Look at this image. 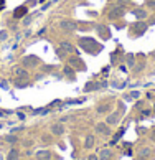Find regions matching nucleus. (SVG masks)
Wrapping results in <instances>:
<instances>
[{
	"label": "nucleus",
	"mask_w": 155,
	"mask_h": 160,
	"mask_svg": "<svg viewBox=\"0 0 155 160\" xmlns=\"http://www.w3.org/2000/svg\"><path fill=\"white\" fill-rule=\"evenodd\" d=\"M15 86H17V87H25V86H28V84H27V83H20V79H17V81H15Z\"/></svg>",
	"instance_id": "nucleus-22"
},
{
	"label": "nucleus",
	"mask_w": 155,
	"mask_h": 160,
	"mask_svg": "<svg viewBox=\"0 0 155 160\" xmlns=\"http://www.w3.org/2000/svg\"><path fill=\"white\" fill-rule=\"evenodd\" d=\"M18 157H20V152L17 149H12L7 155V160H18Z\"/></svg>",
	"instance_id": "nucleus-12"
},
{
	"label": "nucleus",
	"mask_w": 155,
	"mask_h": 160,
	"mask_svg": "<svg viewBox=\"0 0 155 160\" xmlns=\"http://www.w3.org/2000/svg\"><path fill=\"white\" fill-rule=\"evenodd\" d=\"M127 65L130 68H134V65H135V60H134V54H127Z\"/></svg>",
	"instance_id": "nucleus-16"
},
{
	"label": "nucleus",
	"mask_w": 155,
	"mask_h": 160,
	"mask_svg": "<svg viewBox=\"0 0 155 160\" xmlns=\"http://www.w3.org/2000/svg\"><path fill=\"white\" fill-rule=\"evenodd\" d=\"M88 160H97V155H89Z\"/></svg>",
	"instance_id": "nucleus-24"
},
{
	"label": "nucleus",
	"mask_w": 155,
	"mask_h": 160,
	"mask_svg": "<svg viewBox=\"0 0 155 160\" xmlns=\"http://www.w3.org/2000/svg\"><path fill=\"white\" fill-rule=\"evenodd\" d=\"M25 12H27V8H17V10H15V18H20L21 17V13H25Z\"/></svg>",
	"instance_id": "nucleus-17"
},
{
	"label": "nucleus",
	"mask_w": 155,
	"mask_h": 160,
	"mask_svg": "<svg viewBox=\"0 0 155 160\" xmlns=\"http://www.w3.org/2000/svg\"><path fill=\"white\" fill-rule=\"evenodd\" d=\"M0 127H2V124H0Z\"/></svg>",
	"instance_id": "nucleus-27"
},
{
	"label": "nucleus",
	"mask_w": 155,
	"mask_h": 160,
	"mask_svg": "<svg viewBox=\"0 0 155 160\" xmlns=\"http://www.w3.org/2000/svg\"><path fill=\"white\" fill-rule=\"evenodd\" d=\"M139 96H140V93H139V91H132V93H130V96H127V99H137Z\"/></svg>",
	"instance_id": "nucleus-20"
},
{
	"label": "nucleus",
	"mask_w": 155,
	"mask_h": 160,
	"mask_svg": "<svg viewBox=\"0 0 155 160\" xmlns=\"http://www.w3.org/2000/svg\"><path fill=\"white\" fill-rule=\"evenodd\" d=\"M111 157H112V152H111L109 149H102L101 153H99V159L101 160H109Z\"/></svg>",
	"instance_id": "nucleus-11"
},
{
	"label": "nucleus",
	"mask_w": 155,
	"mask_h": 160,
	"mask_svg": "<svg viewBox=\"0 0 155 160\" xmlns=\"http://www.w3.org/2000/svg\"><path fill=\"white\" fill-rule=\"evenodd\" d=\"M50 130H51V134H53V135H63V134H64V126H63L61 122H56V124H53V126H51V129H50Z\"/></svg>",
	"instance_id": "nucleus-5"
},
{
	"label": "nucleus",
	"mask_w": 155,
	"mask_h": 160,
	"mask_svg": "<svg viewBox=\"0 0 155 160\" xmlns=\"http://www.w3.org/2000/svg\"><path fill=\"white\" fill-rule=\"evenodd\" d=\"M3 140H5V142H8V144H15V142H17V137H15V135H7Z\"/></svg>",
	"instance_id": "nucleus-19"
},
{
	"label": "nucleus",
	"mask_w": 155,
	"mask_h": 160,
	"mask_svg": "<svg viewBox=\"0 0 155 160\" xmlns=\"http://www.w3.org/2000/svg\"><path fill=\"white\" fill-rule=\"evenodd\" d=\"M152 140L155 142V129H154V132H152Z\"/></svg>",
	"instance_id": "nucleus-25"
},
{
	"label": "nucleus",
	"mask_w": 155,
	"mask_h": 160,
	"mask_svg": "<svg viewBox=\"0 0 155 160\" xmlns=\"http://www.w3.org/2000/svg\"><path fill=\"white\" fill-rule=\"evenodd\" d=\"M40 65V58L36 56V54H27L25 58H23V66L25 68H35Z\"/></svg>",
	"instance_id": "nucleus-2"
},
{
	"label": "nucleus",
	"mask_w": 155,
	"mask_h": 160,
	"mask_svg": "<svg viewBox=\"0 0 155 160\" xmlns=\"http://www.w3.org/2000/svg\"><path fill=\"white\" fill-rule=\"evenodd\" d=\"M12 69H13V74L17 76V78H23V79H27V78H28V71L25 69V68H21V66H13Z\"/></svg>",
	"instance_id": "nucleus-4"
},
{
	"label": "nucleus",
	"mask_w": 155,
	"mask_h": 160,
	"mask_svg": "<svg viewBox=\"0 0 155 160\" xmlns=\"http://www.w3.org/2000/svg\"><path fill=\"white\" fill-rule=\"evenodd\" d=\"M7 38H8V33L5 30H2V32H0V41H5Z\"/></svg>",
	"instance_id": "nucleus-21"
},
{
	"label": "nucleus",
	"mask_w": 155,
	"mask_h": 160,
	"mask_svg": "<svg viewBox=\"0 0 155 160\" xmlns=\"http://www.w3.org/2000/svg\"><path fill=\"white\" fill-rule=\"evenodd\" d=\"M117 120H119V114L112 112L107 119H106V124H107V126H114V124H117Z\"/></svg>",
	"instance_id": "nucleus-9"
},
{
	"label": "nucleus",
	"mask_w": 155,
	"mask_h": 160,
	"mask_svg": "<svg viewBox=\"0 0 155 160\" xmlns=\"http://www.w3.org/2000/svg\"><path fill=\"white\" fill-rule=\"evenodd\" d=\"M109 109H111V106H109V104H106V106H99V107H97V112H99V114L107 112Z\"/></svg>",
	"instance_id": "nucleus-18"
},
{
	"label": "nucleus",
	"mask_w": 155,
	"mask_h": 160,
	"mask_svg": "<svg viewBox=\"0 0 155 160\" xmlns=\"http://www.w3.org/2000/svg\"><path fill=\"white\" fill-rule=\"evenodd\" d=\"M93 145H94V137H93V135H88V137H86V142H84V147H86V149H91Z\"/></svg>",
	"instance_id": "nucleus-13"
},
{
	"label": "nucleus",
	"mask_w": 155,
	"mask_h": 160,
	"mask_svg": "<svg viewBox=\"0 0 155 160\" xmlns=\"http://www.w3.org/2000/svg\"><path fill=\"white\" fill-rule=\"evenodd\" d=\"M76 51V48L69 43V41H61L60 43V48H58V54L63 56V54H73Z\"/></svg>",
	"instance_id": "nucleus-1"
},
{
	"label": "nucleus",
	"mask_w": 155,
	"mask_h": 160,
	"mask_svg": "<svg viewBox=\"0 0 155 160\" xmlns=\"http://www.w3.org/2000/svg\"><path fill=\"white\" fill-rule=\"evenodd\" d=\"M60 27L63 28V30H68V32H71V30H74V28H78V25H76V22L63 20V22L60 23Z\"/></svg>",
	"instance_id": "nucleus-7"
},
{
	"label": "nucleus",
	"mask_w": 155,
	"mask_h": 160,
	"mask_svg": "<svg viewBox=\"0 0 155 160\" xmlns=\"http://www.w3.org/2000/svg\"><path fill=\"white\" fill-rule=\"evenodd\" d=\"M148 153H150V149H148V147H144V149L139 150V155H140V157H147Z\"/></svg>",
	"instance_id": "nucleus-15"
},
{
	"label": "nucleus",
	"mask_w": 155,
	"mask_h": 160,
	"mask_svg": "<svg viewBox=\"0 0 155 160\" xmlns=\"http://www.w3.org/2000/svg\"><path fill=\"white\" fill-rule=\"evenodd\" d=\"M63 71H64V74H66L68 78H74V71L71 69V66H64Z\"/></svg>",
	"instance_id": "nucleus-14"
},
{
	"label": "nucleus",
	"mask_w": 155,
	"mask_h": 160,
	"mask_svg": "<svg viewBox=\"0 0 155 160\" xmlns=\"http://www.w3.org/2000/svg\"><path fill=\"white\" fill-rule=\"evenodd\" d=\"M96 132L102 134V135H111V129H109L107 124H104V122H99V124H96Z\"/></svg>",
	"instance_id": "nucleus-3"
},
{
	"label": "nucleus",
	"mask_w": 155,
	"mask_h": 160,
	"mask_svg": "<svg viewBox=\"0 0 155 160\" xmlns=\"http://www.w3.org/2000/svg\"><path fill=\"white\" fill-rule=\"evenodd\" d=\"M134 15H135V18H139V20L147 18V12H145V10H142V8H135V10H134Z\"/></svg>",
	"instance_id": "nucleus-10"
},
{
	"label": "nucleus",
	"mask_w": 155,
	"mask_h": 160,
	"mask_svg": "<svg viewBox=\"0 0 155 160\" xmlns=\"http://www.w3.org/2000/svg\"><path fill=\"white\" fill-rule=\"evenodd\" d=\"M122 13H124V8L122 7H112L111 10H109V18H117V17H122Z\"/></svg>",
	"instance_id": "nucleus-6"
},
{
	"label": "nucleus",
	"mask_w": 155,
	"mask_h": 160,
	"mask_svg": "<svg viewBox=\"0 0 155 160\" xmlns=\"http://www.w3.org/2000/svg\"><path fill=\"white\" fill-rule=\"evenodd\" d=\"M35 157H36V160H50L51 159V152L50 150H38L35 153Z\"/></svg>",
	"instance_id": "nucleus-8"
},
{
	"label": "nucleus",
	"mask_w": 155,
	"mask_h": 160,
	"mask_svg": "<svg viewBox=\"0 0 155 160\" xmlns=\"http://www.w3.org/2000/svg\"><path fill=\"white\" fill-rule=\"evenodd\" d=\"M23 22H25V25H28V23L32 22V17H27V18H25V20H23Z\"/></svg>",
	"instance_id": "nucleus-23"
},
{
	"label": "nucleus",
	"mask_w": 155,
	"mask_h": 160,
	"mask_svg": "<svg viewBox=\"0 0 155 160\" xmlns=\"http://www.w3.org/2000/svg\"><path fill=\"white\" fill-rule=\"evenodd\" d=\"M0 160H3V157H2V155H0Z\"/></svg>",
	"instance_id": "nucleus-26"
}]
</instances>
